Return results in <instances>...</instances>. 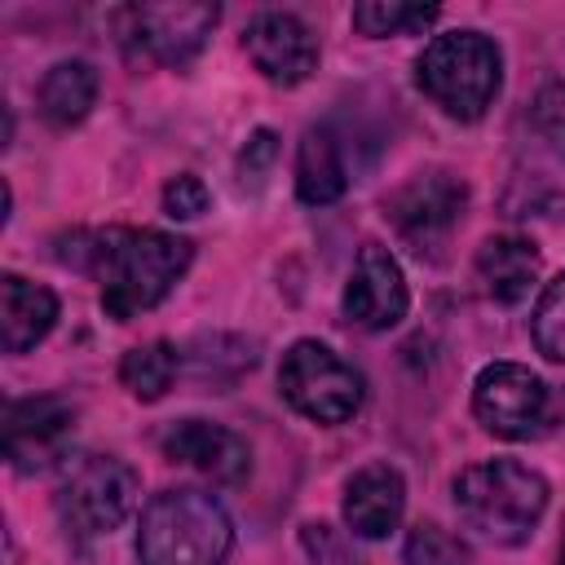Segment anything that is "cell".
Masks as SVG:
<instances>
[{
    "label": "cell",
    "mask_w": 565,
    "mask_h": 565,
    "mask_svg": "<svg viewBox=\"0 0 565 565\" xmlns=\"http://www.w3.org/2000/svg\"><path fill=\"white\" fill-rule=\"evenodd\" d=\"M79 247L57 252L62 265L88 269L102 282V309L115 322H128L146 309H154L190 269L194 243L168 230H97V234H71Z\"/></svg>",
    "instance_id": "1"
},
{
    "label": "cell",
    "mask_w": 565,
    "mask_h": 565,
    "mask_svg": "<svg viewBox=\"0 0 565 565\" xmlns=\"http://www.w3.org/2000/svg\"><path fill=\"white\" fill-rule=\"evenodd\" d=\"M450 494H455L459 521L477 539L494 547H521L543 521L552 490L543 472H534L521 459H481L455 477Z\"/></svg>",
    "instance_id": "2"
},
{
    "label": "cell",
    "mask_w": 565,
    "mask_h": 565,
    "mask_svg": "<svg viewBox=\"0 0 565 565\" xmlns=\"http://www.w3.org/2000/svg\"><path fill=\"white\" fill-rule=\"evenodd\" d=\"M234 552V521L216 494L177 486L146 499L137 516L141 565H225Z\"/></svg>",
    "instance_id": "3"
},
{
    "label": "cell",
    "mask_w": 565,
    "mask_h": 565,
    "mask_svg": "<svg viewBox=\"0 0 565 565\" xmlns=\"http://www.w3.org/2000/svg\"><path fill=\"white\" fill-rule=\"evenodd\" d=\"M419 93L459 124H477L503 84V53L481 31H441L415 57Z\"/></svg>",
    "instance_id": "4"
},
{
    "label": "cell",
    "mask_w": 565,
    "mask_h": 565,
    "mask_svg": "<svg viewBox=\"0 0 565 565\" xmlns=\"http://www.w3.org/2000/svg\"><path fill=\"white\" fill-rule=\"evenodd\" d=\"M278 393L296 415L313 424H344L362 411L366 380L322 340H296L278 362Z\"/></svg>",
    "instance_id": "5"
},
{
    "label": "cell",
    "mask_w": 565,
    "mask_h": 565,
    "mask_svg": "<svg viewBox=\"0 0 565 565\" xmlns=\"http://www.w3.org/2000/svg\"><path fill=\"white\" fill-rule=\"evenodd\" d=\"M463 207H468V185L446 168L415 172L406 185H397L384 199V216L393 221L397 238L419 260H437L441 256V247L450 243V234L463 221Z\"/></svg>",
    "instance_id": "6"
},
{
    "label": "cell",
    "mask_w": 565,
    "mask_h": 565,
    "mask_svg": "<svg viewBox=\"0 0 565 565\" xmlns=\"http://www.w3.org/2000/svg\"><path fill=\"white\" fill-rule=\"evenodd\" d=\"M141 490V477L115 455H84L57 486V512L71 534L102 539L124 525Z\"/></svg>",
    "instance_id": "7"
},
{
    "label": "cell",
    "mask_w": 565,
    "mask_h": 565,
    "mask_svg": "<svg viewBox=\"0 0 565 565\" xmlns=\"http://www.w3.org/2000/svg\"><path fill=\"white\" fill-rule=\"evenodd\" d=\"M119 44L159 66H185L221 22L216 4H128L110 13Z\"/></svg>",
    "instance_id": "8"
},
{
    "label": "cell",
    "mask_w": 565,
    "mask_h": 565,
    "mask_svg": "<svg viewBox=\"0 0 565 565\" xmlns=\"http://www.w3.org/2000/svg\"><path fill=\"white\" fill-rule=\"evenodd\" d=\"M472 415L503 441L534 437L547 419V384L521 362H490L472 380Z\"/></svg>",
    "instance_id": "9"
},
{
    "label": "cell",
    "mask_w": 565,
    "mask_h": 565,
    "mask_svg": "<svg viewBox=\"0 0 565 565\" xmlns=\"http://www.w3.org/2000/svg\"><path fill=\"white\" fill-rule=\"evenodd\" d=\"M344 318L366 327V331H388L406 318L411 309V291H406V278H402V265L397 256L384 247V243H362L358 247V260L349 269V282H344Z\"/></svg>",
    "instance_id": "10"
},
{
    "label": "cell",
    "mask_w": 565,
    "mask_h": 565,
    "mask_svg": "<svg viewBox=\"0 0 565 565\" xmlns=\"http://www.w3.org/2000/svg\"><path fill=\"white\" fill-rule=\"evenodd\" d=\"M243 49H247L252 66L269 84H278V88H296V84H305L318 71V40H313V31L296 13H282V9L256 13L247 22V31H243Z\"/></svg>",
    "instance_id": "11"
},
{
    "label": "cell",
    "mask_w": 565,
    "mask_h": 565,
    "mask_svg": "<svg viewBox=\"0 0 565 565\" xmlns=\"http://www.w3.org/2000/svg\"><path fill=\"white\" fill-rule=\"evenodd\" d=\"M75 428V406L66 397H9L4 402V459L18 472L53 463Z\"/></svg>",
    "instance_id": "12"
},
{
    "label": "cell",
    "mask_w": 565,
    "mask_h": 565,
    "mask_svg": "<svg viewBox=\"0 0 565 565\" xmlns=\"http://www.w3.org/2000/svg\"><path fill=\"white\" fill-rule=\"evenodd\" d=\"M159 450L172 463H185L216 486H243L252 472V446L234 428L212 424V419H177L159 437Z\"/></svg>",
    "instance_id": "13"
},
{
    "label": "cell",
    "mask_w": 565,
    "mask_h": 565,
    "mask_svg": "<svg viewBox=\"0 0 565 565\" xmlns=\"http://www.w3.org/2000/svg\"><path fill=\"white\" fill-rule=\"evenodd\" d=\"M406 508V481L393 463H362L349 481H344V525L358 539H388L402 521Z\"/></svg>",
    "instance_id": "14"
},
{
    "label": "cell",
    "mask_w": 565,
    "mask_h": 565,
    "mask_svg": "<svg viewBox=\"0 0 565 565\" xmlns=\"http://www.w3.org/2000/svg\"><path fill=\"white\" fill-rule=\"evenodd\" d=\"M57 322V296L22 274H0V344L4 353L35 349Z\"/></svg>",
    "instance_id": "15"
},
{
    "label": "cell",
    "mask_w": 565,
    "mask_h": 565,
    "mask_svg": "<svg viewBox=\"0 0 565 565\" xmlns=\"http://www.w3.org/2000/svg\"><path fill=\"white\" fill-rule=\"evenodd\" d=\"M539 269H543V256L530 238L521 234H490L481 247H477V278L481 287L499 300V305H516L530 296V287L539 282Z\"/></svg>",
    "instance_id": "16"
},
{
    "label": "cell",
    "mask_w": 565,
    "mask_h": 565,
    "mask_svg": "<svg viewBox=\"0 0 565 565\" xmlns=\"http://www.w3.org/2000/svg\"><path fill=\"white\" fill-rule=\"evenodd\" d=\"M97 88H102V79H97V71H93V62H84V57H62V62H53V66L44 71V79H40V88H35V106H40V115H44L53 128H75V124L93 110Z\"/></svg>",
    "instance_id": "17"
},
{
    "label": "cell",
    "mask_w": 565,
    "mask_h": 565,
    "mask_svg": "<svg viewBox=\"0 0 565 565\" xmlns=\"http://www.w3.org/2000/svg\"><path fill=\"white\" fill-rule=\"evenodd\" d=\"M349 190V168L331 128H305L296 146V194L309 207H327Z\"/></svg>",
    "instance_id": "18"
},
{
    "label": "cell",
    "mask_w": 565,
    "mask_h": 565,
    "mask_svg": "<svg viewBox=\"0 0 565 565\" xmlns=\"http://www.w3.org/2000/svg\"><path fill=\"white\" fill-rule=\"evenodd\" d=\"M177 366H181L177 344H168V340H146V344H137V349L124 353V362H119V384H124L137 402H159V397L172 388Z\"/></svg>",
    "instance_id": "19"
},
{
    "label": "cell",
    "mask_w": 565,
    "mask_h": 565,
    "mask_svg": "<svg viewBox=\"0 0 565 565\" xmlns=\"http://www.w3.org/2000/svg\"><path fill=\"white\" fill-rule=\"evenodd\" d=\"M437 18H441L437 4H402V0H366V4H353V26L362 35H371V40H380V35H419Z\"/></svg>",
    "instance_id": "20"
},
{
    "label": "cell",
    "mask_w": 565,
    "mask_h": 565,
    "mask_svg": "<svg viewBox=\"0 0 565 565\" xmlns=\"http://www.w3.org/2000/svg\"><path fill=\"white\" fill-rule=\"evenodd\" d=\"M530 335L547 362H565V269L539 291V305L530 313Z\"/></svg>",
    "instance_id": "21"
},
{
    "label": "cell",
    "mask_w": 565,
    "mask_h": 565,
    "mask_svg": "<svg viewBox=\"0 0 565 565\" xmlns=\"http://www.w3.org/2000/svg\"><path fill=\"white\" fill-rule=\"evenodd\" d=\"M402 561H406V565H472L468 543L455 539L450 530H441L437 521H419V525L406 534Z\"/></svg>",
    "instance_id": "22"
},
{
    "label": "cell",
    "mask_w": 565,
    "mask_h": 565,
    "mask_svg": "<svg viewBox=\"0 0 565 565\" xmlns=\"http://www.w3.org/2000/svg\"><path fill=\"white\" fill-rule=\"evenodd\" d=\"M300 543H305V552H309L313 565H366V561L349 547V539H344L340 530H331L327 521H305V525H300Z\"/></svg>",
    "instance_id": "23"
},
{
    "label": "cell",
    "mask_w": 565,
    "mask_h": 565,
    "mask_svg": "<svg viewBox=\"0 0 565 565\" xmlns=\"http://www.w3.org/2000/svg\"><path fill=\"white\" fill-rule=\"evenodd\" d=\"M274 159H278V137L269 128H256L247 137V146L238 150V185L243 190H260V181L269 177Z\"/></svg>",
    "instance_id": "24"
},
{
    "label": "cell",
    "mask_w": 565,
    "mask_h": 565,
    "mask_svg": "<svg viewBox=\"0 0 565 565\" xmlns=\"http://www.w3.org/2000/svg\"><path fill=\"white\" fill-rule=\"evenodd\" d=\"M207 203H212V194H207L203 177H194V172H181L163 185V212L172 221H194V216L207 212Z\"/></svg>",
    "instance_id": "25"
},
{
    "label": "cell",
    "mask_w": 565,
    "mask_h": 565,
    "mask_svg": "<svg viewBox=\"0 0 565 565\" xmlns=\"http://www.w3.org/2000/svg\"><path fill=\"white\" fill-rule=\"evenodd\" d=\"M534 124L565 154V79H552V84L539 88V97H534Z\"/></svg>",
    "instance_id": "26"
},
{
    "label": "cell",
    "mask_w": 565,
    "mask_h": 565,
    "mask_svg": "<svg viewBox=\"0 0 565 565\" xmlns=\"http://www.w3.org/2000/svg\"><path fill=\"white\" fill-rule=\"evenodd\" d=\"M561 565H565V534H561Z\"/></svg>",
    "instance_id": "27"
}]
</instances>
